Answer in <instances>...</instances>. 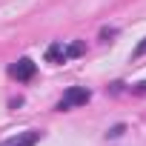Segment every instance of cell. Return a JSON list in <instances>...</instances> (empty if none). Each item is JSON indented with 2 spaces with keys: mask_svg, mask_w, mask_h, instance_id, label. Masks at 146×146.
Masks as SVG:
<instances>
[{
  "mask_svg": "<svg viewBox=\"0 0 146 146\" xmlns=\"http://www.w3.org/2000/svg\"><path fill=\"white\" fill-rule=\"evenodd\" d=\"M123 129H126L123 123H117V126H112V129H109V137H120V135H123Z\"/></svg>",
  "mask_w": 146,
  "mask_h": 146,
  "instance_id": "5b68a950",
  "label": "cell"
},
{
  "mask_svg": "<svg viewBox=\"0 0 146 146\" xmlns=\"http://www.w3.org/2000/svg\"><path fill=\"white\" fill-rule=\"evenodd\" d=\"M69 54H66V49H63V43H52L49 49H46V60L49 63H63Z\"/></svg>",
  "mask_w": 146,
  "mask_h": 146,
  "instance_id": "277c9868",
  "label": "cell"
},
{
  "mask_svg": "<svg viewBox=\"0 0 146 146\" xmlns=\"http://www.w3.org/2000/svg\"><path fill=\"white\" fill-rule=\"evenodd\" d=\"M40 140V132H17V135H12V137H6L0 146H35Z\"/></svg>",
  "mask_w": 146,
  "mask_h": 146,
  "instance_id": "7a4b0ae2",
  "label": "cell"
},
{
  "mask_svg": "<svg viewBox=\"0 0 146 146\" xmlns=\"http://www.w3.org/2000/svg\"><path fill=\"white\" fill-rule=\"evenodd\" d=\"M89 98H92V92H89L86 86H72V89H66V95L57 100V109H60V112H66V109L83 106V103H89Z\"/></svg>",
  "mask_w": 146,
  "mask_h": 146,
  "instance_id": "6da1fadb",
  "label": "cell"
},
{
  "mask_svg": "<svg viewBox=\"0 0 146 146\" xmlns=\"http://www.w3.org/2000/svg\"><path fill=\"white\" fill-rule=\"evenodd\" d=\"M9 72H12V78H17V80H29V78L35 75V63H32L29 57H20Z\"/></svg>",
  "mask_w": 146,
  "mask_h": 146,
  "instance_id": "3957f363",
  "label": "cell"
},
{
  "mask_svg": "<svg viewBox=\"0 0 146 146\" xmlns=\"http://www.w3.org/2000/svg\"><path fill=\"white\" fill-rule=\"evenodd\" d=\"M135 92H140V95H146V80H140V83L135 86Z\"/></svg>",
  "mask_w": 146,
  "mask_h": 146,
  "instance_id": "ba28073f",
  "label": "cell"
},
{
  "mask_svg": "<svg viewBox=\"0 0 146 146\" xmlns=\"http://www.w3.org/2000/svg\"><path fill=\"white\" fill-rule=\"evenodd\" d=\"M100 37H103V40H109V37H115V29H103V32H100Z\"/></svg>",
  "mask_w": 146,
  "mask_h": 146,
  "instance_id": "52a82bcc",
  "label": "cell"
},
{
  "mask_svg": "<svg viewBox=\"0 0 146 146\" xmlns=\"http://www.w3.org/2000/svg\"><path fill=\"white\" fill-rule=\"evenodd\" d=\"M140 54H146V37H143V43L135 49V57H140Z\"/></svg>",
  "mask_w": 146,
  "mask_h": 146,
  "instance_id": "8992f818",
  "label": "cell"
}]
</instances>
